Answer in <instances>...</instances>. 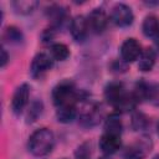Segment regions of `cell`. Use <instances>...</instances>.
Returning a JSON list of instances; mask_svg holds the SVG:
<instances>
[{
    "label": "cell",
    "mask_w": 159,
    "mask_h": 159,
    "mask_svg": "<svg viewBox=\"0 0 159 159\" xmlns=\"http://www.w3.org/2000/svg\"><path fill=\"white\" fill-rule=\"evenodd\" d=\"M51 67H52V57L41 52V53L35 55V57L32 58L31 65H30V72L34 78H40Z\"/></svg>",
    "instance_id": "6"
},
{
    "label": "cell",
    "mask_w": 159,
    "mask_h": 159,
    "mask_svg": "<svg viewBox=\"0 0 159 159\" xmlns=\"http://www.w3.org/2000/svg\"><path fill=\"white\" fill-rule=\"evenodd\" d=\"M150 150V143L147 140V138L138 140L137 143L127 147L123 152L124 159H143L145 154Z\"/></svg>",
    "instance_id": "11"
},
{
    "label": "cell",
    "mask_w": 159,
    "mask_h": 159,
    "mask_svg": "<svg viewBox=\"0 0 159 159\" xmlns=\"http://www.w3.org/2000/svg\"><path fill=\"white\" fill-rule=\"evenodd\" d=\"M142 31L147 37H157L159 35V19L154 15H149L143 20Z\"/></svg>",
    "instance_id": "13"
},
{
    "label": "cell",
    "mask_w": 159,
    "mask_h": 159,
    "mask_svg": "<svg viewBox=\"0 0 159 159\" xmlns=\"http://www.w3.org/2000/svg\"><path fill=\"white\" fill-rule=\"evenodd\" d=\"M39 2L35 0H15L11 2V6L16 14L20 15H29L35 11Z\"/></svg>",
    "instance_id": "14"
},
{
    "label": "cell",
    "mask_w": 159,
    "mask_h": 159,
    "mask_svg": "<svg viewBox=\"0 0 159 159\" xmlns=\"http://www.w3.org/2000/svg\"><path fill=\"white\" fill-rule=\"evenodd\" d=\"M57 120L61 123H71L77 117V109L76 106H63L58 107L56 111Z\"/></svg>",
    "instance_id": "15"
},
{
    "label": "cell",
    "mask_w": 159,
    "mask_h": 159,
    "mask_svg": "<svg viewBox=\"0 0 159 159\" xmlns=\"http://www.w3.org/2000/svg\"><path fill=\"white\" fill-rule=\"evenodd\" d=\"M155 39H157V46H158V48H159V35H158Z\"/></svg>",
    "instance_id": "25"
},
{
    "label": "cell",
    "mask_w": 159,
    "mask_h": 159,
    "mask_svg": "<svg viewBox=\"0 0 159 159\" xmlns=\"http://www.w3.org/2000/svg\"><path fill=\"white\" fill-rule=\"evenodd\" d=\"M9 53L6 52V50L4 48V47H1V67H5L6 66V63H7V61H9Z\"/></svg>",
    "instance_id": "24"
},
{
    "label": "cell",
    "mask_w": 159,
    "mask_h": 159,
    "mask_svg": "<svg viewBox=\"0 0 159 159\" xmlns=\"http://www.w3.org/2000/svg\"><path fill=\"white\" fill-rule=\"evenodd\" d=\"M65 15H66V11L61 6H52L48 10V17L52 20L55 25H60L65 20Z\"/></svg>",
    "instance_id": "20"
},
{
    "label": "cell",
    "mask_w": 159,
    "mask_h": 159,
    "mask_svg": "<svg viewBox=\"0 0 159 159\" xmlns=\"http://www.w3.org/2000/svg\"><path fill=\"white\" fill-rule=\"evenodd\" d=\"M50 53H51L52 60H56V61H65V60L70 56V50H68V47H67L65 43L56 42V43H52V45H51V47H50Z\"/></svg>",
    "instance_id": "17"
},
{
    "label": "cell",
    "mask_w": 159,
    "mask_h": 159,
    "mask_svg": "<svg viewBox=\"0 0 159 159\" xmlns=\"http://www.w3.org/2000/svg\"><path fill=\"white\" fill-rule=\"evenodd\" d=\"M88 155H89V150L86 148V144L81 145V147L78 148V150H77V157H78L80 159H87Z\"/></svg>",
    "instance_id": "23"
},
{
    "label": "cell",
    "mask_w": 159,
    "mask_h": 159,
    "mask_svg": "<svg viewBox=\"0 0 159 159\" xmlns=\"http://www.w3.org/2000/svg\"><path fill=\"white\" fill-rule=\"evenodd\" d=\"M99 159H109V158H107V157H103V158H99Z\"/></svg>",
    "instance_id": "28"
},
{
    "label": "cell",
    "mask_w": 159,
    "mask_h": 159,
    "mask_svg": "<svg viewBox=\"0 0 159 159\" xmlns=\"http://www.w3.org/2000/svg\"><path fill=\"white\" fill-rule=\"evenodd\" d=\"M153 159H159V154H158V155H155V157H154Z\"/></svg>",
    "instance_id": "27"
},
{
    "label": "cell",
    "mask_w": 159,
    "mask_h": 159,
    "mask_svg": "<svg viewBox=\"0 0 159 159\" xmlns=\"http://www.w3.org/2000/svg\"><path fill=\"white\" fill-rule=\"evenodd\" d=\"M111 20L113 21L114 25L119 26V27H127L129 25H132L133 20H134V15L132 9L125 5V4H116L112 7V12H111Z\"/></svg>",
    "instance_id": "4"
},
{
    "label": "cell",
    "mask_w": 159,
    "mask_h": 159,
    "mask_svg": "<svg viewBox=\"0 0 159 159\" xmlns=\"http://www.w3.org/2000/svg\"><path fill=\"white\" fill-rule=\"evenodd\" d=\"M122 129H123V124H122L120 118L117 114H111L106 119V122H104V133L120 135Z\"/></svg>",
    "instance_id": "16"
},
{
    "label": "cell",
    "mask_w": 159,
    "mask_h": 159,
    "mask_svg": "<svg viewBox=\"0 0 159 159\" xmlns=\"http://www.w3.org/2000/svg\"><path fill=\"white\" fill-rule=\"evenodd\" d=\"M157 133H158V135H159V122H158V124H157Z\"/></svg>",
    "instance_id": "26"
},
{
    "label": "cell",
    "mask_w": 159,
    "mask_h": 159,
    "mask_svg": "<svg viewBox=\"0 0 159 159\" xmlns=\"http://www.w3.org/2000/svg\"><path fill=\"white\" fill-rule=\"evenodd\" d=\"M4 40H6L9 43H20L24 40V35L19 27L9 26L4 32Z\"/></svg>",
    "instance_id": "18"
},
{
    "label": "cell",
    "mask_w": 159,
    "mask_h": 159,
    "mask_svg": "<svg viewBox=\"0 0 159 159\" xmlns=\"http://www.w3.org/2000/svg\"><path fill=\"white\" fill-rule=\"evenodd\" d=\"M155 60H157V55L155 51L150 47L142 50V53L139 56V62H138V68L142 72H148L152 71V68L155 65Z\"/></svg>",
    "instance_id": "12"
},
{
    "label": "cell",
    "mask_w": 159,
    "mask_h": 159,
    "mask_svg": "<svg viewBox=\"0 0 159 159\" xmlns=\"http://www.w3.org/2000/svg\"><path fill=\"white\" fill-rule=\"evenodd\" d=\"M42 109H43L42 102H41L40 99L34 101V102L30 104V107H29V109H27V112H26V120H27V123L35 122V120L41 116Z\"/></svg>",
    "instance_id": "19"
},
{
    "label": "cell",
    "mask_w": 159,
    "mask_h": 159,
    "mask_svg": "<svg viewBox=\"0 0 159 159\" xmlns=\"http://www.w3.org/2000/svg\"><path fill=\"white\" fill-rule=\"evenodd\" d=\"M80 99V92L71 81H62L52 89V101L57 108L63 106H76Z\"/></svg>",
    "instance_id": "3"
},
{
    "label": "cell",
    "mask_w": 159,
    "mask_h": 159,
    "mask_svg": "<svg viewBox=\"0 0 159 159\" xmlns=\"http://www.w3.org/2000/svg\"><path fill=\"white\" fill-rule=\"evenodd\" d=\"M119 51H120V57L124 62H133L139 58L142 53V47L135 39L130 37L123 41Z\"/></svg>",
    "instance_id": "7"
},
{
    "label": "cell",
    "mask_w": 159,
    "mask_h": 159,
    "mask_svg": "<svg viewBox=\"0 0 159 159\" xmlns=\"http://www.w3.org/2000/svg\"><path fill=\"white\" fill-rule=\"evenodd\" d=\"M30 98V86L27 83L20 84L11 98V111L14 114H20L25 109Z\"/></svg>",
    "instance_id": "5"
},
{
    "label": "cell",
    "mask_w": 159,
    "mask_h": 159,
    "mask_svg": "<svg viewBox=\"0 0 159 159\" xmlns=\"http://www.w3.org/2000/svg\"><path fill=\"white\" fill-rule=\"evenodd\" d=\"M55 145V135L47 128L35 130L29 138V150L35 157H43L48 154Z\"/></svg>",
    "instance_id": "2"
},
{
    "label": "cell",
    "mask_w": 159,
    "mask_h": 159,
    "mask_svg": "<svg viewBox=\"0 0 159 159\" xmlns=\"http://www.w3.org/2000/svg\"><path fill=\"white\" fill-rule=\"evenodd\" d=\"M120 145H122L120 135L103 133L99 138V148L106 155H112L117 153L120 149Z\"/></svg>",
    "instance_id": "10"
},
{
    "label": "cell",
    "mask_w": 159,
    "mask_h": 159,
    "mask_svg": "<svg viewBox=\"0 0 159 159\" xmlns=\"http://www.w3.org/2000/svg\"><path fill=\"white\" fill-rule=\"evenodd\" d=\"M104 97L107 102L119 112H129L134 109L138 103L133 93H127L124 86L120 82H112L104 89Z\"/></svg>",
    "instance_id": "1"
},
{
    "label": "cell",
    "mask_w": 159,
    "mask_h": 159,
    "mask_svg": "<svg viewBox=\"0 0 159 159\" xmlns=\"http://www.w3.org/2000/svg\"><path fill=\"white\" fill-rule=\"evenodd\" d=\"M70 31L71 35L73 37V40H76L77 42H82L86 40L89 29H88V24H87V17L82 16V15H77L71 20L70 24Z\"/></svg>",
    "instance_id": "9"
},
{
    "label": "cell",
    "mask_w": 159,
    "mask_h": 159,
    "mask_svg": "<svg viewBox=\"0 0 159 159\" xmlns=\"http://www.w3.org/2000/svg\"><path fill=\"white\" fill-rule=\"evenodd\" d=\"M148 101H150L154 106H159V84L150 86Z\"/></svg>",
    "instance_id": "22"
},
{
    "label": "cell",
    "mask_w": 159,
    "mask_h": 159,
    "mask_svg": "<svg viewBox=\"0 0 159 159\" xmlns=\"http://www.w3.org/2000/svg\"><path fill=\"white\" fill-rule=\"evenodd\" d=\"M149 120H148V117L140 112H137L132 116V125L135 130H139V129H144L147 125H148Z\"/></svg>",
    "instance_id": "21"
},
{
    "label": "cell",
    "mask_w": 159,
    "mask_h": 159,
    "mask_svg": "<svg viewBox=\"0 0 159 159\" xmlns=\"http://www.w3.org/2000/svg\"><path fill=\"white\" fill-rule=\"evenodd\" d=\"M87 24L89 31L94 34H101L102 31H104L108 24L107 14L104 12L103 9H93L87 16Z\"/></svg>",
    "instance_id": "8"
}]
</instances>
